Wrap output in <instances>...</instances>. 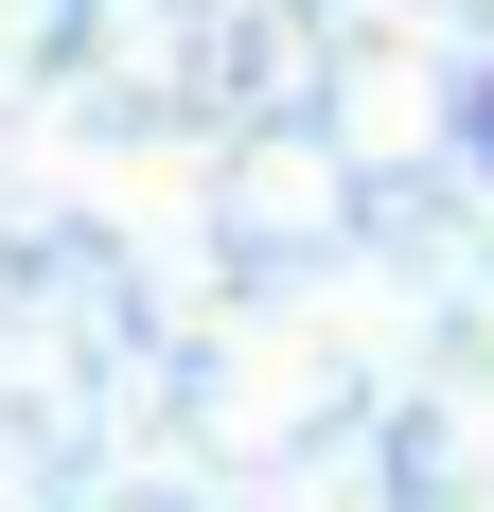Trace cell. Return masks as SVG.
I'll list each match as a JSON object with an SVG mask.
<instances>
[{
	"label": "cell",
	"instance_id": "obj_1",
	"mask_svg": "<svg viewBox=\"0 0 494 512\" xmlns=\"http://www.w3.org/2000/svg\"><path fill=\"white\" fill-rule=\"evenodd\" d=\"M424 389H442L459 424H494V265H477V283H459L442 318H424Z\"/></svg>",
	"mask_w": 494,
	"mask_h": 512
}]
</instances>
